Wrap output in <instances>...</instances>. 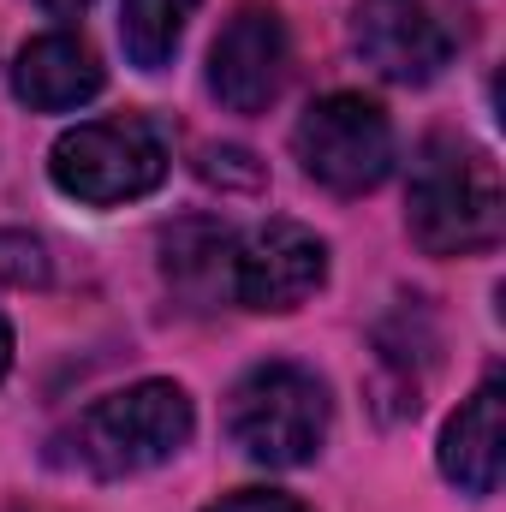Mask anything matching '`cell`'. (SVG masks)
I'll return each mask as SVG.
<instances>
[{
    "instance_id": "9c48e42d",
    "label": "cell",
    "mask_w": 506,
    "mask_h": 512,
    "mask_svg": "<svg viewBox=\"0 0 506 512\" xmlns=\"http://www.w3.org/2000/svg\"><path fill=\"white\" fill-rule=\"evenodd\" d=\"M102 84H108L102 54H96L84 36H72V30L36 36V42L18 54V66H12V96H18L24 108H36V114L84 108V102L102 96Z\"/></svg>"
},
{
    "instance_id": "9a60e30c",
    "label": "cell",
    "mask_w": 506,
    "mask_h": 512,
    "mask_svg": "<svg viewBox=\"0 0 506 512\" xmlns=\"http://www.w3.org/2000/svg\"><path fill=\"white\" fill-rule=\"evenodd\" d=\"M203 512H310V507L280 495V489H233V495H221L215 507H203Z\"/></svg>"
},
{
    "instance_id": "5b68a950",
    "label": "cell",
    "mask_w": 506,
    "mask_h": 512,
    "mask_svg": "<svg viewBox=\"0 0 506 512\" xmlns=\"http://www.w3.org/2000/svg\"><path fill=\"white\" fill-rule=\"evenodd\" d=\"M292 149L304 173L334 197H364L393 173V126L370 96H352V90L310 102L292 131Z\"/></svg>"
},
{
    "instance_id": "6da1fadb",
    "label": "cell",
    "mask_w": 506,
    "mask_h": 512,
    "mask_svg": "<svg viewBox=\"0 0 506 512\" xmlns=\"http://www.w3.org/2000/svg\"><path fill=\"white\" fill-rule=\"evenodd\" d=\"M405 227L429 256H471L489 251L506 227L501 173L483 149L459 137H429L411 161L405 191Z\"/></svg>"
},
{
    "instance_id": "52a82bcc",
    "label": "cell",
    "mask_w": 506,
    "mask_h": 512,
    "mask_svg": "<svg viewBox=\"0 0 506 512\" xmlns=\"http://www.w3.org/2000/svg\"><path fill=\"white\" fill-rule=\"evenodd\" d=\"M292 78V42L274 6H239L209 48V90L233 114H268Z\"/></svg>"
},
{
    "instance_id": "5bb4252c",
    "label": "cell",
    "mask_w": 506,
    "mask_h": 512,
    "mask_svg": "<svg viewBox=\"0 0 506 512\" xmlns=\"http://www.w3.org/2000/svg\"><path fill=\"white\" fill-rule=\"evenodd\" d=\"M197 173L209 185H239V191H262V167H256L251 149H203Z\"/></svg>"
},
{
    "instance_id": "7a4b0ae2",
    "label": "cell",
    "mask_w": 506,
    "mask_h": 512,
    "mask_svg": "<svg viewBox=\"0 0 506 512\" xmlns=\"http://www.w3.org/2000/svg\"><path fill=\"white\" fill-rule=\"evenodd\" d=\"M328 417H334L328 387L304 364H256L251 376H239V387L227 393L233 447L256 465H274V471L310 465L328 441Z\"/></svg>"
},
{
    "instance_id": "ba28073f",
    "label": "cell",
    "mask_w": 506,
    "mask_h": 512,
    "mask_svg": "<svg viewBox=\"0 0 506 512\" xmlns=\"http://www.w3.org/2000/svg\"><path fill=\"white\" fill-rule=\"evenodd\" d=\"M352 42L387 84H435L453 60V36L423 0H358Z\"/></svg>"
},
{
    "instance_id": "3957f363",
    "label": "cell",
    "mask_w": 506,
    "mask_h": 512,
    "mask_svg": "<svg viewBox=\"0 0 506 512\" xmlns=\"http://www.w3.org/2000/svg\"><path fill=\"white\" fill-rule=\"evenodd\" d=\"M197 429V411H191V393L179 382H131L108 399H96L72 441H78V459L84 471L96 477H137L161 459H173Z\"/></svg>"
},
{
    "instance_id": "8fae6325",
    "label": "cell",
    "mask_w": 506,
    "mask_h": 512,
    "mask_svg": "<svg viewBox=\"0 0 506 512\" xmlns=\"http://www.w3.org/2000/svg\"><path fill=\"white\" fill-rule=\"evenodd\" d=\"M161 268L191 310H209L221 292H233V233L221 221H179L161 239Z\"/></svg>"
},
{
    "instance_id": "e0dca14e",
    "label": "cell",
    "mask_w": 506,
    "mask_h": 512,
    "mask_svg": "<svg viewBox=\"0 0 506 512\" xmlns=\"http://www.w3.org/2000/svg\"><path fill=\"white\" fill-rule=\"evenodd\" d=\"M42 6H48V12H60V18H72V12H84L90 0H42Z\"/></svg>"
},
{
    "instance_id": "30bf717a",
    "label": "cell",
    "mask_w": 506,
    "mask_h": 512,
    "mask_svg": "<svg viewBox=\"0 0 506 512\" xmlns=\"http://www.w3.org/2000/svg\"><path fill=\"white\" fill-rule=\"evenodd\" d=\"M501 459H506V387L501 376H489L441 429V471L465 495H495Z\"/></svg>"
},
{
    "instance_id": "4fadbf2b",
    "label": "cell",
    "mask_w": 506,
    "mask_h": 512,
    "mask_svg": "<svg viewBox=\"0 0 506 512\" xmlns=\"http://www.w3.org/2000/svg\"><path fill=\"white\" fill-rule=\"evenodd\" d=\"M54 262L36 233H0V286H48Z\"/></svg>"
},
{
    "instance_id": "277c9868",
    "label": "cell",
    "mask_w": 506,
    "mask_h": 512,
    "mask_svg": "<svg viewBox=\"0 0 506 512\" xmlns=\"http://www.w3.org/2000/svg\"><path fill=\"white\" fill-rule=\"evenodd\" d=\"M48 173L66 197H78L90 209H114V203H131V197H149L167 179V143L137 114L90 120V126H72L54 143Z\"/></svg>"
},
{
    "instance_id": "8992f818",
    "label": "cell",
    "mask_w": 506,
    "mask_h": 512,
    "mask_svg": "<svg viewBox=\"0 0 506 512\" xmlns=\"http://www.w3.org/2000/svg\"><path fill=\"white\" fill-rule=\"evenodd\" d=\"M322 280H328V245L286 215L262 221L245 245H233V304L245 310L262 316L298 310L322 292Z\"/></svg>"
},
{
    "instance_id": "2e32d148",
    "label": "cell",
    "mask_w": 506,
    "mask_h": 512,
    "mask_svg": "<svg viewBox=\"0 0 506 512\" xmlns=\"http://www.w3.org/2000/svg\"><path fill=\"white\" fill-rule=\"evenodd\" d=\"M12 370V328H6V316H0V376Z\"/></svg>"
},
{
    "instance_id": "7c38bea8",
    "label": "cell",
    "mask_w": 506,
    "mask_h": 512,
    "mask_svg": "<svg viewBox=\"0 0 506 512\" xmlns=\"http://www.w3.org/2000/svg\"><path fill=\"white\" fill-rule=\"evenodd\" d=\"M191 12H197V0H120V36H126L131 66L161 72L179 54Z\"/></svg>"
}]
</instances>
